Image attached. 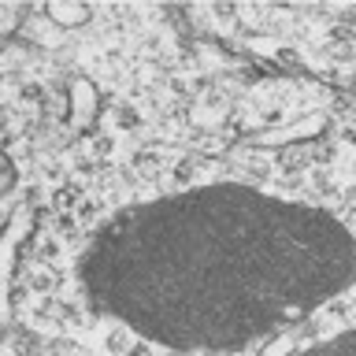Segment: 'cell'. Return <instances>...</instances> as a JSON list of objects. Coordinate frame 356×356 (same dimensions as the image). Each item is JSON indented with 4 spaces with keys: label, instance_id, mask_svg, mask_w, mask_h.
Instances as JSON below:
<instances>
[{
    "label": "cell",
    "instance_id": "obj_2",
    "mask_svg": "<svg viewBox=\"0 0 356 356\" xmlns=\"http://www.w3.org/2000/svg\"><path fill=\"white\" fill-rule=\"evenodd\" d=\"M293 356H356V330H345V334H334V338L312 341V345H305V349H297Z\"/></svg>",
    "mask_w": 356,
    "mask_h": 356
},
{
    "label": "cell",
    "instance_id": "obj_1",
    "mask_svg": "<svg viewBox=\"0 0 356 356\" xmlns=\"http://www.w3.org/2000/svg\"><path fill=\"white\" fill-rule=\"evenodd\" d=\"M356 282L338 216L219 182L127 208L93 234L82 289L100 316L178 353H234Z\"/></svg>",
    "mask_w": 356,
    "mask_h": 356
},
{
    "label": "cell",
    "instance_id": "obj_3",
    "mask_svg": "<svg viewBox=\"0 0 356 356\" xmlns=\"http://www.w3.org/2000/svg\"><path fill=\"white\" fill-rule=\"evenodd\" d=\"M49 15L63 26H74V22H86L89 19V8H67V4H49Z\"/></svg>",
    "mask_w": 356,
    "mask_h": 356
},
{
    "label": "cell",
    "instance_id": "obj_4",
    "mask_svg": "<svg viewBox=\"0 0 356 356\" xmlns=\"http://www.w3.org/2000/svg\"><path fill=\"white\" fill-rule=\"evenodd\" d=\"M15 186V163H11V156H4V189Z\"/></svg>",
    "mask_w": 356,
    "mask_h": 356
}]
</instances>
